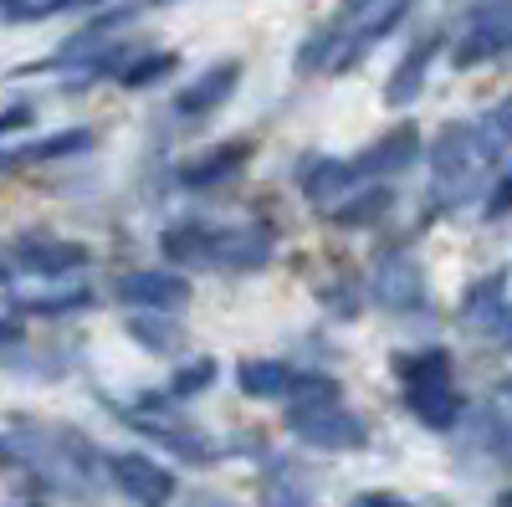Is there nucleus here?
I'll use <instances>...</instances> for the list:
<instances>
[{
    "instance_id": "obj_1",
    "label": "nucleus",
    "mask_w": 512,
    "mask_h": 507,
    "mask_svg": "<svg viewBox=\"0 0 512 507\" xmlns=\"http://www.w3.org/2000/svg\"><path fill=\"white\" fill-rule=\"evenodd\" d=\"M11 451H16V461H26V467L41 477V487L57 492V497L93 502L98 487H103V456H98V446L82 436V431H72V426L16 420Z\"/></svg>"
},
{
    "instance_id": "obj_2",
    "label": "nucleus",
    "mask_w": 512,
    "mask_h": 507,
    "mask_svg": "<svg viewBox=\"0 0 512 507\" xmlns=\"http://www.w3.org/2000/svg\"><path fill=\"white\" fill-rule=\"evenodd\" d=\"M405 379V405L425 431H451L461 420V395H456V364L446 349H425V354H400L395 359Z\"/></svg>"
},
{
    "instance_id": "obj_3",
    "label": "nucleus",
    "mask_w": 512,
    "mask_h": 507,
    "mask_svg": "<svg viewBox=\"0 0 512 507\" xmlns=\"http://www.w3.org/2000/svg\"><path fill=\"white\" fill-rule=\"evenodd\" d=\"M287 431L313 446V451H364L369 446V426L344 405V400H328V405H303V410H287Z\"/></svg>"
},
{
    "instance_id": "obj_4",
    "label": "nucleus",
    "mask_w": 512,
    "mask_h": 507,
    "mask_svg": "<svg viewBox=\"0 0 512 507\" xmlns=\"http://www.w3.org/2000/svg\"><path fill=\"white\" fill-rule=\"evenodd\" d=\"M103 467H108V482L134 507H169L175 492H180L175 472L159 467V461L144 456V451H113V456H103Z\"/></svg>"
},
{
    "instance_id": "obj_5",
    "label": "nucleus",
    "mask_w": 512,
    "mask_h": 507,
    "mask_svg": "<svg viewBox=\"0 0 512 507\" xmlns=\"http://www.w3.org/2000/svg\"><path fill=\"white\" fill-rule=\"evenodd\" d=\"M6 262L11 272H26V277H67L77 267H88V246L82 241H62V236H47V231H26L6 246Z\"/></svg>"
},
{
    "instance_id": "obj_6",
    "label": "nucleus",
    "mask_w": 512,
    "mask_h": 507,
    "mask_svg": "<svg viewBox=\"0 0 512 507\" xmlns=\"http://www.w3.org/2000/svg\"><path fill=\"white\" fill-rule=\"evenodd\" d=\"M113 292L128 308H144V313H180L190 303V282L180 272H123L113 282Z\"/></svg>"
},
{
    "instance_id": "obj_7",
    "label": "nucleus",
    "mask_w": 512,
    "mask_h": 507,
    "mask_svg": "<svg viewBox=\"0 0 512 507\" xmlns=\"http://www.w3.org/2000/svg\"><path fill=\"white\" fill-rule=\"evenodd\" d=\"M374 303L379 308H390V313H415V308H425L431 298H425V277H420V267L410 262V257H384L379 262V272H374Z\"/></svg>"
},
{
    "instance_id": "obj_8",
    "label": "nucleus",
    "mask_w": 512,
    "mask_h": 507,
    "mask_svg": "<svg viewBox=\"0 0 512 507\" xmlns=\"http://www.w3.org/2000/svg\"><path fill=\"white\" fill-rule=\"evenodd\" d=\"M502 287H507V272H502V267L487 272V277H477L472 287H466V298H461V308H456L461 328H472V333H482V338H497L502 323H507V298H502Z\"/></svg>"
},
{
    "instance_id": "obj_9",
    "label": "nucleus",
    "mask_w": 512,
    "mask_h": 507,
    "mask_svg": "<svg viewBox=\"0 0 512 507\" xmlns=\"http://www.w3.org/2000/svg\"><path fill=\"white\" fill-rule=\"evenodd\" d=\"M272 257V226H231V231H216L210 241V262L216 267H231V272H251V267H267Z\"/></svg>"
},
{
    "instance_id": "obj_10",
    "label": "nucleus",
    "mask_w": 512,
    "mask_h": 507,
    "mask_svg": "<svg viewBox=\"0 0 512 507\" xmlns=\"http://www.w3.org/2000/svg\"><path fill=\"white\" fill-rule=\"evenodd\" d=\"M123 420H128V426H139L149 441H159V446H169L175 456H185V461H210V456H216V446H210L195 426H185L180 415H169V420H164V415H149V410L139 405V410H128Z\"/></svg>"
},
{
    "instance_id": "obj_11",
    "label": "nucleus",
    "mask_w": 512,
    "mask_h": 507,
    "mask_svg": "<svg viewBox=\"0 0 512 507\" xmlns=\"http://www.w3.org/2000/svg\"><path fill=\"white\" fill-rule=\"evenodd\" d=\"M236 82H241V62H216L210 72H200L190 88H180L175 98V113L185 118H205V113H216L231 93H236Z\"/></svg>"
},
{
    "instance_id": "obj_12",
    "label": "nucleus",
    "mask_w": 512,
    "mask_h": 507,
    "mask_svg": "<svg viewBox=\"0 0 512 507\" xmlns=\"http://www.w3.org/2000/svg\"><path fill=\"white\" fill-rule=\"evenodd\" d=\"M251 139H226V144H216V149H205V154H195V159H185L180 164V185H190V190H205V185H221V180H231L236 169L251 159Z\"/></svg>"
},
{
    "instance_id": "obj_13",
    "label": "nucleus",
    "mask_w": 512,
    "mask_h": 507,
    "mask_svg": "<svg viewBox=\"0 0 512 507\" xmlns=\"http://www.w3.org/2000/svg\"><path fill=\"white\" fill-rule=\"evenodd\" d=\"M420 154V134L415 123H400V129H390L369 154L354 159V175H400V169H410Z\"/></svg>"
},
{
    "instance_id": "obj_14",
    "label": "nucleus",
    "mask_w": 512,
    "mask_h": 507,
    "mask_svg": "<svg viewBox=\"0 0 512 507\" xmlns=\"http://www.w3.org/2000/svg\"><path fill=\"white\" fill-rule=\"evenodd\" d=\"M93 303H98V292L82 287V282L52 287V292H16V298H11V308L21 318H67V313H82V308H93Z\"/></svg>"
},
{
    "instance_id": "obj_15",
    "label": "nucleus",
    "mask_w": 512,
    "mask_h": 507,
    "mask_svg": "<svg viewBox=\"0 0 512 507\" xmlns=\"http://www.w3.org/2000/svg\"><path fill=\"white\" fill-rule=\"evenodd\" d=\"M436 52H441V36H425V41H415V52H405V62L390 72V88H384V103H390V108L415 103V93L425 88V72H431Z\"/></svg>"
},
{
    "instance_id": "obj_16",
    "label": "nucleus",
    "mask_w": 512,
    "mask_h": 507,
    "mask_svg": "<svg viewBox=\"0 0 512 507\" xmlns=\"http://www.w3.org/2000/svg\"><path fill=\"white\" fill-rule=\"evenodd\" d=\"M292 374H297V369H287L282 359H246V364L236 369V385H241V395H251V400H282L287 385H292Z\"/></svg>"
},
{
    "instance_id": "obj_17",
    "label": "nucleus",
    "mask_w": 512,
    "mask_h": 507,
    "mask_svg": "<svg viewBox=\"0 0 512 507\" xmlns=\"http://www.w3.org/2000/svg\"><path fill=\"white\" fill-rule=\"evenodd\" d=\"M359 175H354V159H323V164H313V169H303V195L313 200V205H333L338 195H344L349 185H354Z\"/></svg>"
},
{
    "instance_id": "obj_18",
    "label": "nucleus",
    "mask_w": 512,
    "mask_h": 507,
    "mask_svg": "<svg viewBox=\"0 0 512 507\" xmlns=\"http://www.w3.org/2000/svg\"><path fill=\"white\" fill-rule=\"evenodd\" d=\"M472 154H477L472 123H446V134L431 149V164H436L441 180H451V175H466V169H472Z\"/></svg>"
},
{
    "instance_id": "obj_19",
    "label": "nucleus",
    "mask_w": 512,
    "mask_h": 507,
    "mask_svg": "<svg viewBox=\"0 0 512 507\" xmlns=\"http://www.w3.org/2000/svg\"><path fill=\"white\" fill-rule=\"evenodd\" d=\"M128 338H134L139 349H149V354H175L185 344L180 323H169V313H144V308L128 318Z\"/></svg>"
},
{
    "instance_id": "obj_20",
    "label": "nucleus",
    "mask_w": 512,
    "mask_h": 507,
    "mask_svg": "<svg viewBox=\"0 0 512 507\" xmlns=\"http://www.w3.org/2000/svg\"><path fill=\"white\" fill-rule=\"evenodd\" d=\"M175 67H180V57L175 52H144V57H134V62H123L118 67V88H154V82H164V77H175Z\"/></svg>"
},
{
    "instance_id": "obj_21",
    "label": "nucleus",
    "mask_w": 512,
    "mask_h": 507,
    "mask_svg": "<svg viewBox=\"0 0 512 507\" xmlns=\"http://www.w3.org/2000/svg\"><path fill=\"white\" fill-rule=\"evenodd\" d=\"M82 6H98V0H0V21H6V26H36L47 16L82 11Z\"/></svg>"
},
{
    "instance_id": "obj_22",
    "label": "nucleus",
    "mask_w": 512,
    "mask_h": 507,
    "mask_svg": "<svg viewBox=\"0 0 512 507\" xmlns=\"http://www.w3.org/2000/svg\"><path fill=\"white\" fill-rule=\"evenodd\" d=\"M410 6H415V0H384V6H379V16H374V21H369V26L354 36V52H349L344 62H338V67H354V62H359V52H369L374 41H384V36H390V31H395V26L410 16Z\"/></svg>"
},
{
    "instance_id": "obj_23",
    "label": "nucleus",
    "mask_w": 512,
    "mask_h": 507,
    "mask_svg": "<svg viewBox=\"0 0 512 507\" xmlns=\"http://www.w3.org/2000/svg\"><path fill=\"white\" fill-rule=\"evenodd\" d=\"M210 241H216V231H205V226H175V231H164V257H175V262H210Z\"/></svg>"
},
{
    "instance_id": "obj_24",
    "label": "nucleus",
    "mask_w": 512,
    "mask_h": 507,
    "mask_svg": "<svg viewBox=\"0 0 512 507\" xmlns=\"http://www.w3.org/2000/svg\"><path fill=\"white\" fill-rule=\"evenodd\" d=\"M472 139H477V154H502L512 144V98L482 118V129H472Z\"/></svg>"
},
{
    "instance_id": "obj_25",
    "label": "nucleus",
    "mask_w": 512,
    "mask_h": 507,
    "mask_svg": "<svg viewBox=\"0 0 512 507\" xmlns=\"http://www.w3.org/2000/svg\"><path fill=\"white\" fill-rule=\"evenodd\" d=\"M216 359H190L175 379H169V400H190V395H200V390H210L216 385Z\"/></svg>"
},
{
    "instance_id": "obj_26",
    "label": "nucleus",
    "mask_w": 512,
    "mask_h": 507,
    "mask_svg": "<svg viewBox=\"0 0 512 507\" xmlns=\"http://www.w3.org/2000/svg\"><path fill=\"white\" fill-rule=\"evenodd\" d=\"M384 210H390V190H369V195H359V200H349V205H338L333 221H338V226H374Z\"/></svg>"
},
{
    "instance_id": "obj_27",
    "label": "nucleus",
    "mask_w": 512,
    "mask_h": 507,
    "mask_svg": "<svg viewBox=\"0 0 512 507\" xmlns=\"http://www.w3.org/2000/svg\"><path fill=\"white\" fill-rule=\"evenodd\" d=\"M507 210H512V169H507V180L487 195V216L497 221V216H507Z\"/></svg>"
},
{
    "instance_id": "obj_28",
    "label": "nucleus",
    "mask_w": 512,
    "mask_h": 507,
    "mask_svg": "<svg viewBox=\"0 0 512 507\" xmlns=\"http://www.w3.org/2000/svg\"><path fill=\"white\" fill-rule=\"evenodd\" d=\"M21 344H26L21 318H6V313H0V354H6V349H21Z\"/></svg>"
},
{
    "instance_id": "obj_29",
    "label": "nucleus",
    "mask_w": 512,
    "mask_h": 507,
    "mask_svg": "<svg viewBox=\"0 0 512 507\" xmlns=\"http://www.w3.org/2000/svg\"><path fill=\"white\" fill-rule=\"evenodd\" d=\"M354 507H410L405 497H395V492H359L354 497Z\"/></svg>"
},
{
    "instance_id": "obj_30",
    "label": "nucleus",
    "mask_w": 512,
    "mask_h": 507,
    "mask_svg": "<svg viewBox=\"0 0 512 507\" xmlns=\"http://www.w3.org/2000/svg\"><path fill=\"white\" fill-rule=\"evenodd\" d=\"M487 405H492L497 415H507V420H512V379H502V385L492 390V400H487Z\"/></svg>"
},
{
    "instance_id": "obj_31",
    "label": "nucleus",
    "mask_w": 512,
    "mask_h": 507,
    "mask_svg": "<svg viewBox=\"0 0 512 507\" xmlns=\"http://www.w3.org/2000/svg\"><path fill=\"white\" fill-rule=\"evenodd\" d=\"M11 277H16V272H11V262L0 257V292H11Z\"/></svg>"
},
{
    "instance_id": "obj_32",
    "label": "nucleus",
    "mask_w": 512,
    "mask_h": 507,
    "mask_svg": "<svg viewBox=\"0 0 512 507\" xmlns=\"http://www.w3.org/2000/svg\"><path fill=\"white\" fill-rule=\"evenodd\" d=\"M374 0H344V16H359V11H369Z\"/></svg>"
},
{
    "instance_id": "obj_33",
    "label": "nucleus",
    "mask_w": 512,
    "mask_h": 507,
    "mask_svg": "<svg viewBox=\"0 0 512 507\" xmlns=\"http://www.w3.org/2000/svg\"><path fill=\"white\" fill-rule=\"evenodd\" d=\"M11 461H16V451H11V441H6V436H0V467H11Z\"/></svg>"
},
{
    "instance_id": "obj_34",
    "label": "nucleus",
    "mask_w": 512,
    "mask_h": 507,
    "mask_svg": "<svg viewBox=\"0 0 512 507\" xmlns=\"http://www.w3.org/2000/svg\"><path fill=\"white\" fill-rule=\"evenodd\" d=\"M492 507H512V487H507V492H497V502H492Z\"/></svg>"
},
{
    "instance_id": "obj_35",
    "label": "nucleus",
    "mask_w": 512,
    "mask_h": 507,
    "mask_svg": "<svg viewBox=\"0 0 512 507\" xmlns=\"http://www.w3.org/2000/svg\"><path fill=\"white\" fill-rule=\"evenodd\" d=\"M502 333H507V344H512V313H507V323H502Z\"/></svg>"
},
{
    "instance_id": "obj_36",
    "label": "nucleus",
    "mask_w": 512,
    "mask_h": 507,
    "mask_svg": "<svg viewBox=\"0 0 512 507\" xmlns=\"http://www.w3.org/2000/svg\"><path fill=\"white\" fill-rule=\"evenodd\" d=\"M154 6H175V0H154Z\"/></svg>"
}]
</instances>
